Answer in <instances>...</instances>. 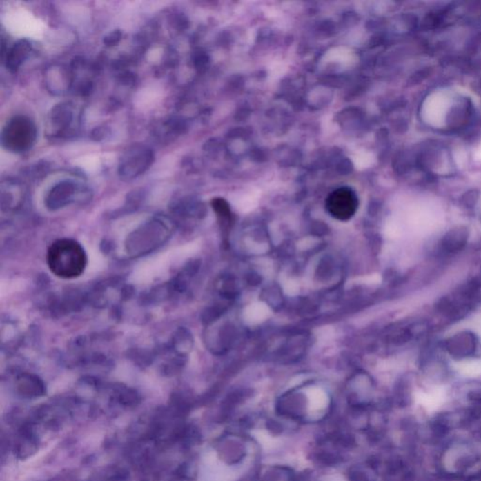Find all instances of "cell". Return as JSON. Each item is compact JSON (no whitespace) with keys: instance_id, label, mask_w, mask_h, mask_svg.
Returning a JSON list of instances; mask_svg holds the SVG:
<instances>
[{"instance_id":"6da1fadb","label":"cell","mask_w":481,"mask_h":481,"mask_svg":"<svg viewBox=\"0 0 481 481\" xmlns=\"http://www.w3.org/2000/svg\"><path fill=\"white\" fill-rule=\"evenodd\" d=\"M46 262L50 272L62 279H74L85 272L88 256L81 244L72 239L55 241L49 246Z\"/></svg>"},{"instance_id":"7a4b0ae2","label":"cell","mask_w":481,"mask_h":481,"mask_svg":"<svg viewBox=\"0 0 481 481\" xmlns=\"http://www.w3.org/2000/svg\"><path fill=\"white\" fill-rule=\"evenodd\" d=\"M173 230L174 225L170 218L163 215L150 218L127 236V255L131 258H139L156 251L170 240Z\"/></svg>"},{"instance_id":"3957f363","label":"cell","mask_w":481,"mask_h":481,"mask_svg":"<svg viewBox=\"0 0 481 481\" xmlns=\"http://www.w3.org/2000/svg\"><path fill=\"white\" fill-rule=\"evenodd\" d=\"M37 134V127L32 119L23 115L12 117L2 130V146L10 153L28 152L35 144Z\"/></svg>"},{"instance_id":"277c9868","label":"cell","mask_w":481,"mask_h":481,"mask_svg":"<svg viewBox=\"0 0 481 481\" xmlns=\"http://www.w3.org/2000/svg\"><path fill=\"white\" fill-rule=\"evenodd\" d=\"M155 153L144 144L132 145L124 150L118 165L119 178L124 181H132L146 173L155 162Z\"/></svg>"},{"instance_id":"5b68a950","label":"cell","mask_w":481,"mask_h":481,"mask_svg":"<svg viewBox=\"0 0 481 481\" xmlns=\"http://www.w3.org/2000/svg\"><path fill=\"white\" fill-rule=\"evenodd\" d=\"M77 108L72 103L64 102L51 109L48 119V132L52 139H68L77 130Z\"/></svg>"},{"instance_id":"8992f818","label":"cell","mask_w":481,"mask_h":481,"mask_svg":"<svg viewBox=\"0 0 481 481\" xmlns=\"http://www.w3.org/2000/svg\"><path fill=\"white\" fill-rule=\"evenodd\" d=\"M90 197V192L72 180H63L55 184L46 195V208L50 210L63 209L77 202H84Z\"/></svg>"},{"instance_id":"52a82bcc","label":"cell","mask_w":481,"mask_h":481,"mask_svg":"<svg viewBox=\"0 0 481 481\" xmlns=\"http://www.w3.org/2000/svg\"><path fill=\"white\" fill-rule=\"evenodd\" d=\"M357 208V196L348 187L335 190L326 199L327 212L337 220L351 219L355 215Z\"/></svg>"},{"instance_id":"ba28073f","label":"cell","mask_w":481,"mask_h":481,"mask_svg":"<svg viewBox=\"0 0 481 481\" xmlns=\"http://www.w3.org/2000/svg\"><path fill=\"white\" fill-rule=\"evenodd\" d=\"M444 349L456 360H467L478 355L480 342L474 333L462 331L446 340Z\"/></svg>"},{"instance_id":"9c48e42d","label":"cell","mask_w":481,"mask_h":481,"mask_svg":"<svg viewBox=\"0 0 481 481\" xmlns=\"http://www.w3.org/2000/svg\"><path fill=\"white\" fill-rule=\"evenodd\" d=\"M469 239V231L467 228L459 227L451 230L442 239L440 246L442 253L453 255L459 253L467 246Z\"/></svg>"},{"instance_id":"30bf717a","label":"cell","mask_w":481,"mask_h":481,"mask_svg":"<svg viewBox=\"0 0 481 481\" xmlns=\"http://www.w3.org/2000/svg\"><path fill=\"white\" fill-rule=\"evenodd\" d=\"M32 46L28 40H20L7 51L5 63L10 72H15L30 56Z\"/></svg>"},{"instance_id":"8fae6325","label":"cell","mask_w":481,"mask_h":481,"mask_svg":"<svg viewBox=\"0 0 481 481\" xmlns=\"http://www.w3.org/2000/svg\"><path fill=\"white\" fill-rule=\"evenodd\" d=\"M23 199H24V191L19 184L10 181H7L6 184H2V210H14V208L20 206Z\"/></svg>"},{"instance_id":"7c38bea8","label":"cell","mask_w":481,"mask_h":481,"mask_svg":"<svg viewBox=\"0 0 481 481\" xmlns=\"http://www.w3.org/2000/svg\"><path fill=\"white\" fill-rule=\"evenodd\" d=\"M18 389L26 396H40L44 393L43 382L30 374H21L17 378Z\"/></svg>"},{"instance_id":"4fadbf2b","label":"cell","mask_w":481,"mask_h":481,"mask_svg":"<svg viewBox=\"0 0 481 481\" xmlns=\"http://www.w3.org/2000/svg\"><path fill=\"white\" fill-rule=\"evenodd\" d=\"M121 36L122 32L121 30H116L111 31V32L108 33V35L106 36L105 39H104V43H105L106 46H116V44H118L119 41H121Z\"/></svg>"},{"instance_id":"5bb4252c","label":"cell","mask_w":481,"mask_h":481,"mask_svg":"<svg viewBox=\"0 0 481 481\" xmlns=\"http://www.w3.org/2000/svg\"><path fill=\"white\" fill-rule=\"evenodd\" d=\"M106 135V131L104 128H101V127H99V128H96L95 131L92 132V137H95V140H101L105 137Z\"/></svg>"}]
</instances>
